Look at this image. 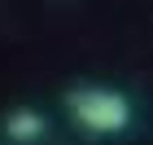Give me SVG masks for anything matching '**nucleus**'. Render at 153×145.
Returning <instances> with one entry per match:
<instances>
[{"label":"nucleus","mask_w":153,"mask_h":145,"mask_svg":"<svg viewBox=\"0 0 153 145\" xmlns=\"http://www.w3.org/2000/svg\"><path fill=\"white\" fill-rule=\"evenodd\" d=\"M70 110L88 132H123L131 123V106L127 97L114 88H74L70 92Z\"/></svg>","instance_id":"nucleus-1"},{"label":"nucleus","mask_w":153,"mask_h":145,"mask_svg":"<svg viewBox=\"0 0 153 145\" xmlns=\"http://www.w3.org/2000/svg\"><path fill=\"white\" fill-rule=\"evenodd\" d=\"M4 132H9V141L26 145V141H35V136L44 132V119H39L35 110H13L9 119H4Z\"/></svg>","instance_id":"nucleus-2"}]
</instances>
